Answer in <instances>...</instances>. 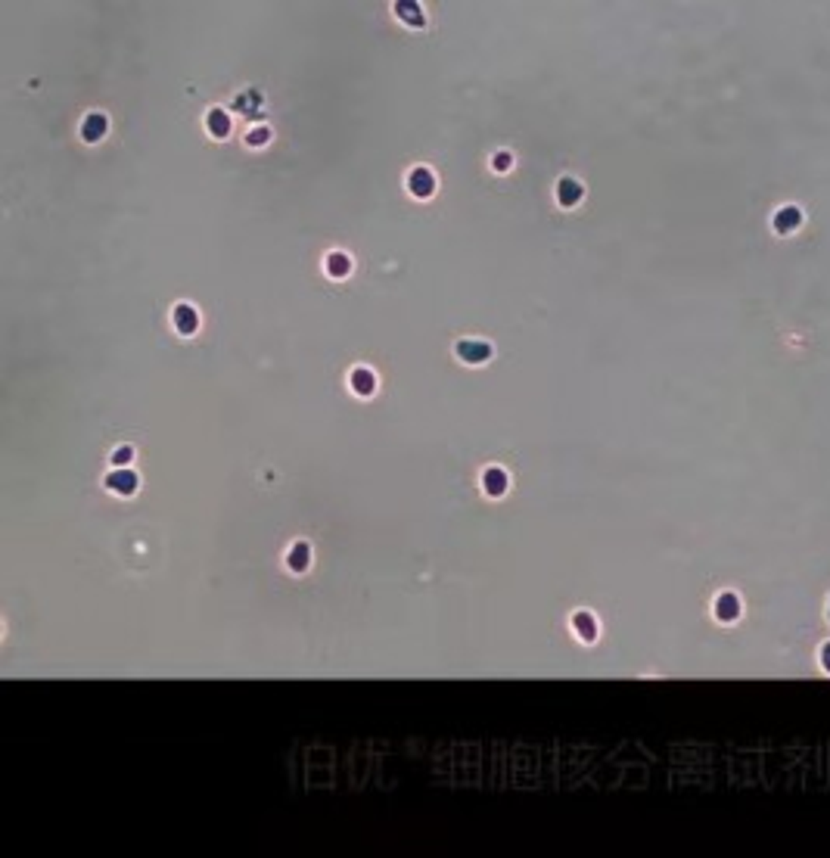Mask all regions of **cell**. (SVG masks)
Listing matches in <instances>:
<instances>
[{
  "mask_svg": "<svg viewBox=\"0 0 830 858\" xmlns=\"http://www.w3.org/2000/svg\"><path fill=\"white\" fill-rule=\"evenodd\" d=\"M137 485H140V476L134 470H128V466H115L112 473L106 476V488L115 494H134Z\"/></svg>",
  "mask_w": 830,
  "mask_h": 858,
  "instance_id": "obj_1",
  "label": "cell"
},
{
  "mask_svg": "<svg viewBox=\"0 0 830 858\" xmlns=\"http://www.w3.org/2000/svg\"><path fill=\"white\" fill-rule=\"evenodd\" d=\"M457 358L464 364H486L492 358V345L482 339H460L457 342Z\"/></svg>",
  "mask_w": 830,
  "mask_h": 858,
  "instance_id": "obj_2",
  "label": "cell"
},
{
  "mask_svg": "<svg viewBox=\"0 0 830 858\" xmlns=\"http://www.w3.org/2000/svg\"><path fill=\"white\" fill-rule=\"evenodd\" d=\"M171 324H175V330L181 333V336H193V333L199 330V311H196L193 305H175Z\"/></svg>",
  "mask_w": 830,
  "mask_h": 858,
  "instance_id": "obj_3",
  "label": "cell"
},
{
  "mask_svg": "<svg viewBox=\"0 0 830 858\" xmlns=\"http://www.w3.org/2000/svg\"><path fill=\"white\" fill-rule=\"evenodd\" d=\"M407 190H411L414 197L417 199H426V197H432L436 193V175H432L429 168H414L411 175H407Z\"/></svg>",
  "mask_w": 830,
  "mask_h": 858,
  "instance_id": "obj_4",
  "label": "cell"
},
{
  "mask_svg": "<svg viewBox=\"0 0 830 858\" xmlns=\"http://www.w3.org/2000/svg\"><path fill=\"white\" fill-rule=\"evenodd\" d=\"M349 386H351V392H355V395L367 399V395L377 392V377H373V370H367V367H355L351 377H349Z\"/></svg>",
  "mask_w": 830,
  "mask_h": 858,
  "instance_id": "obj_5",
  "label": "cell"
},
{
  "mask_svg": "<svg viewBox=\"0 0 830 858\" xmlns=\"http://www.w3.org/2000/svg\"><path fill=\"white\" fill-rule=\"evenodd\" d=\"M581 184L575 181V177H560V184H557V203L563 205V209H573V205H579V199H581Z\"/></svg>",
  "mask_w": 830,
  "mask_h": 858,
  "instance_id": "obj_6",
  "label": "cell"
},
{
  "mask_svg": "<svg viewBox=\"0 0 830 858\" xmlns=\"http://www.w3.org/2000/svg\"><path fill=\"white\" fill-rule=\"evenodd\" d=\"M482 488H486L488 498H501L507 492V473L501 466H488L486 473H482Z\"/></svg>",
  "mask_w": 830,
  "mask_h": 858,
  "instance_id": "obj_7",
  "label": "cell"
},
{
  "mask_svg": "<svg viewBox=\"0 0 830 858\" xmlns=\"http://www.w3.org/2000/svg\"><path fill=\"white\" fill-rule=\"evenodd\" d=\"M106 128H109V122H106V115L103 112H90L88 118L81 122V137L88 143H97V140H103V134H106Z\"/></svg>",
  "mask_w": 830,
  "mask_h": 858,
  "instance_id": "obj_8",
  "label": "cell"
},
{
  "mask_svg": "<svg viewBox=\"0 0 830 858\" xmlns=\"http://www.w3.org/2000/svg\"><path fill=\"white\" fill-rule=\"evenodd\" d=\"M286 563H290L292 572H305V569H308V563H311V544H308V541H296V544L290 548V557H286Z\"/></svg>",
  "mask_w": 830,
  "mask_h": 858,
  "instance_id": "obj_9",
  "label": "cell"
},
{
  "mask_svg": "<svg viewBox=\"0 0 830 858\" xmlns=\"http://www.w3.org/2000/svg\"><path fill=\"white\" fill-rule=\"evenodd\" d=\"M205 128H209L212 137H227L230 134V115L224 109H212L205 115Z\"/></svg>",
  "mask_w": 830,
  "mask_h": 858,
  "instance_id": "obj_10",
  "label": "cell"
},
{
  "mask_svg": "<svg viewBox=\"0 0 830 858\" xmlns=\"http://www.w3.org/2000/svg\"><path fill=\"white\" fill-rule=\"evenodd\" d=\"M573 629L579 631L581 641H594V638H597V619L591 613H575L573 616Z\"/></svg>",
  "mask_w": 830,
  "mask_h": 858,
  "instance_id": "obj_11",
  "label": "cell"
},
{
  "mask_svg": "<svg viewBox=\"0 0 830 858\" xmlns=\"http://www.w3.org/2000/svg\"><path fill=\"white\" fill-rule=\"evenodd\" d=\"M799 221H803V212L793 209V205H787V209H781V212L775 215V227L781 230V234H790V230H796Z\"/></svg>",
  "mask_w": 830,
  "mask_h": 858,
  "instance_id": "obj_12",
  "label": "cell"
},
{
  "mask_svg": "<svg viewBox=\"0 0 830 858\" xmlns=\"http://www.w3.org/2000/svg\"><path fill=\"white\" fill-rule=\"evenodd\" d=\"M716 616L722 622H731V619H737L740 616V601H737V594H722L716 601Z\"/></svg>",
  "mask_w": 830,
  "mask_h": 858,
  "instance_id": "obj_13",
  "label": "cell"
},
{
  "mask_svg": "<svg viewBox=\"0 0 830 858\" xmlns=\"http://www.w3.org/2000/svg\"><path fill=\"white\" fill-rule=\"evenodd\" d=\"M349 270H351V258L345 255V252H330L327 255V274L330 277H349Z\"/></svg>",
  "mask_w": 830,
  "mask_h": 858,
  "instance_id": "obj_14",
  "label": "cell"
},
{
  "mask_svg": "<svg viewBox=\"0 0 830 858\" xmlns=\"http://www.w3.org/2000/svg\"><path fill=\"white\" fill-rule=\"evenodd\" d=\"M268 140H271V128H264V125H258V128H252L249 134H246V143H249V147H264Z\"/></svg>",
  "mask_w": 830,
  "mask_h": 858,
  "instance_id": "obj_15",
  "label": "cell"
},
{
  "mask_svg": "<svg viewBox=\"0 0 830 858\" xmlns=\"http://www.w3.org/2000/svg\"><path fill=\"white\" fill-rule=\"evenodd\" d=\"M131 460H134V448H131V445H118L112 451V464L115 466H128Z\"/></svg>",
  "mask_w": 830,
  "mask_h": 858,
  "instance_id": "obj_16",
  "label": "cell"
},
{
  "mask_svg": "<svg viewBox=\"0 0 830 858\" xmlns=\"http://www.w3.org/2000/svg\"><path fill=\"white\" fill-rule=\"evenodd\" d=\"M513 165V155L507 153V149H501V153H494V159H492V168L494 171H507Z\"/></svg>",
  "mask_w": 830,
  "mask_h": 858,
  "instance_id": "obj_17",
  "label": "cell"
},
{
  "mask_svg": "<svg viewBox=\"0 0 830 858\" xmlns=\"http://www.w3.org/2000/svg\"><path fill=\"white\" fill-rule=\"evenodd\" d=\"M821 662H824V669L830 672V644H824V650H821Z\"/></svg>",
  "mask_w": 830,
  "mask_h": 858,
  "instance_id": "obj_18",
  "label": "cell"
},
{
  "mask_svg": "<svg viewBox=\"0 0 830 858\" xmlns=\"http://www.w3.org/2000/svg\"><path fill=\"white\" fill-rule=\"evenodd\" d=\"M827 609H830V603H827Z\"/></svg>",
  "mask_w": 830,
  "mask_h": 858,
  "instance_id": "obj_19",
  "label": "cell"
}]
</instances>
